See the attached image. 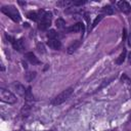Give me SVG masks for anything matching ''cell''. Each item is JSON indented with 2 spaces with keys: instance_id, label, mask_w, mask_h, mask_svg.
<instances>
[{
  "instance_id": "17",
  "label": "cell",
  "mask_w": 131,
  "mask_h": 131,
  "mask_svg": "<svg viewBox=\"0 0 131 131\" xmlns=\"http://www.w3.org/2000/svg\"><path fill=\"white\" fill-rule=\"evenodd\" d=\"M47 37H48L49 39H55V37H56V32H55L54 30H50V31L48 32V34H47Z\"/></svg>"
},
{
  "instance_id": "5",
  "label": "cell",
  "mask_w": 131,
  "mask_h": 131,
  "mask_svg": "<svg viewBox=\"0 0 131 131\" xmlns=\"http://www.w3.org/2000/svg\"><path fill=\"white\" fill-rule=\"evenodd\" d=\"M118 7H119V9L123 13H126V14L130 13V11H131V6H130V4L127 1H120V2H118Z\"/></svg>"
},
{
  "instance_id": "18",
  "label": "cell",
  "mask_w": 131,
  "mask_h": 131,
  "mask_svg": "<svg viewBox=\"0 0 131 131\" xmlns=\"http://www.w3.org/2000/svg\"><path fill=\"white\" fill-rule=\"evenodd\" d=\"M29 111H30V106H29L28 104L24 105V107H23V110H21V114H23V116H28Z\"/></svg>"
},
{
  "instance_id": "1",
  "label": "cell",
  "mask_w": 131,
  "mask_h": 131,
  "mask_svg": "<svg viewBox=\"0 0 131 131\" xmlns=\"http://www.w3.org/2000/svg\"><path fill=\"white\" fill-rule=\"evenodd\" d=\"M1 11L4 14H6L7 16H9L14 21H19L20 20V14H19L18 10L13 5H5V6H2Z\"/></svg>"
},
{
  "instance_id": "21",
  "label": "cell",
  "mask_w": 131,
  "mask_h": 131,
  "mask_svg": "<svg viewBox=\"0 0 131 131\" xmlns=\"http://www.w3.org/2000/svg\"><path fill=\"white\" fill-rule=\"evenodd\" d=\"M85 3H86V1H75V2H73V5H83Z\"/></svg>"
},
{
  "instance_id": "15",
  "label": "cell",
  "mask_w": 131,
  "mask_h": 131,
  "mask_svg": "<svg viewBox=\"0 0 131 131\" xmlns=\"http://www.w3.org/2000/svg\"><path fill=\"white\" fill-rule=\"evenodd\" d=\"M35 76H36V72H29L26 74V79H27V81L30 82L31 80H33L35 78Z\"/></svg>"
},
{
  "instance_id": "22",
  "label": "cell",
  "mask_w": 131,
  "mask_h": 131,
  "mask_svg": "<svg viewBox=\"0 0 131 131\" xmlns=\"http://www.w3.org/2000/svg\"><path fill=\"white\" fill-rule=\"evenodd\" d=\"M128 46L131 47V33H130L129 36H128Z\"/></svg>"
},
{
  "instance_id": "11",
  "label": "cell",
  "mask_w": 131,
  "mask_h": 131,
  "mask_svg": "<svg viewBox=\"0 0 131 131\" xmlns=\"http://www.w3.org/2000/svg\"><path fill=\"white\" fill-rule=\"evenodd\" d=\"M12 46L15 50H18V51H21L24 49V44H23V39H18V40H15L13 43H12Z\"/></svg>"
},
{
  "instance_id": "7",
  "label": "cell",
  "mask_w": 131,
  "mask_h": 131,
  "mask_svg": "<svg viewBox=\"0 0 131 131\" xmlns=\"http://www.w3.org/2000/svg\"><path fill=\"white\" fill-rule=\"evenodd\" d=\"M44 13H45V12H43V11H37V12H36V11H34V12H29V13H28V17H29L30 19L35 20V21H40Z\"/></svg>"
},
{
  "instance_id": "20",
  "label": "cell",
  "mask_w": 131,
  "mask_h": 131,
  "mask_svg": "<svg viewBox=\"0 0 131 131\" xmlns=\"http://www.w3.org/2000/svg\"><path fill=\"white\" fill-rule=\"evenodd\" d=\"M102 17H103V15H98V17H96V18H95V20L93 21V25H92V26H93V27H95V26H96V24H97V23H98Z\"/></svg>"
},
{
  "instance_id": "6",
  "label": "cell",
  "mask_w": 131,
  "mask_h": 131,
  "mask_svg": "<svg viewBox=\"0 0 131 131\" xmlns=\"http://www.w3.org/2000/svg\"><path fill=\"white\" fill-rule=\"evenodd\" d=\"M11 86L15 89V91L20 95V96H26V93H27V90L25 88V86H23L21 84L17 83V82H14L11 84Z\"/></svg>"
},
{
  "instance_id": "23",
  "label": "cell",
  "mask_w": 131,
  "mask_h": 131,
  "mask_svg": "<svg viewBox=\"0 0 131 131\" xmlns=\"http://www.w3.org/2000/svg\"><path fill=\"white\" fill-rule=\"evenodd\" d=\"M128 59H129V63H131V52L129 53V57H128Z\"/></svg>"
},
{
  "instance_id": "16",
  "label": "cell",
  "mask_w": 131,
  "mask_h": 131,
  "mask_svg": "<svg viewBox=\"0 0 131 131\" xmlns=\"http://www.w3.org/2000/svg\"><path fill=\"white\" fill-rule=\"evenodd\" d=\"M57 5L67 7V6H71V5H73V2H71V1H59V2L57 3Z\"/></svg>"
},
{
  "instance_id": "14",
  "label": "cell",
  "mask_w": 131,
  "mask_h": 131,
  "mask_svg": "<svg viewBox=\"0 0 131 131\" xmlns=\"http://www.w3.org/2000/svg\"><path fill=\"white\" fill-rule=\"evenodd\" d=\"M55 25H56V27H57L58 29H63L64 26H66V21H64L62 18H57V19L55 20Z\"/></svg>"
},
{
  "instance_id": "4",
  "label": "cell",
  "mask_w": 131,
  "mask_h": 131,
  "mask_svg": "<svg viewBox=\"0 0 131 131\" xmlns=\"http://www.w3.org/2000/svg\"><path fill=\"white\" fill-rule=\"evenodd\" d=\"M51 17H52V16H51V13H50V12H45V13L43 14L41 20L39 21V25H38L39 30L44 31V30L48 29L49 26H50V24H51Z\"/></svg>"
},
{
  "instance_id": "9",
  "label": "cell",
  "mask_w": 131,
  "mask_h": 131,
  "mask_svg": "<svg viewBox=\"0 0 131 131\" xmlns=\"http://www.w3.org/2000/svg\"><path fill=\"white\" fill-rule=\"evenodd\" d=\"M47 45H48L50 48L54 49V50H58V49H60V47H61V43H60V41L57 40V39H49L48 42H47Z\"/></svg>"
},
{
  "instance_id": "19",
  "label": "cell",
  "mask_w": 131,
  "mask_h": 131,
  "mask_svg": "<svg viewBox=\"0 0 131 131\" xmlns=\"http://www.w3.org/2000/svg\"><path fill=\"white\" fill-rule=\"evenodd\" d=\"M102 11H103L104 13H106V14H112V13H113V9L111 8V6H104V7L102 8Z\"/></svg>"
},
{
  "instance_id": "2",
  "label": "cell",
  "mask_w": 131,
  "mask_h": 131,
  "mask_svg": "<svg viewBox=\"0 0 131 131\" xmlns=\"http://www.w3.org/2000/svg\"><path fill=\"white\" fill-rule=\"evenodd\" d=\"M73 88L72 87H69V88H67L66 90H63L62 92H60L58 95H56L51 101H50V103L52 104V105H58V104H61L62 102H64L70 96H71V94L73 93Z\"/></svg>"
},
{
  "instance_id": "3",
  "label": "cell",
  "mask_w": 131,
  "mask_h": 131,
  "mask_svg": "<svg viewBox=\"0 0 131 131\" xmlns=\"http://www.w3.org/2000/svg\"><path fill=\"white\" fill-rule=\"evenodd\" d=\"M0 99L3 102L13 104L16 102V96L9 90H6L4 88H0Z\"/></svg>"
},
{
  "instance_id": "8",
  "label": "cell",
  "mask_w": 131,
  "mask_h": 131,
  "mask_svg": "<svg viewBox=\"0 0 131 131\" xmlns=\"http://www.w3.org/2000/svg\"><path fill=\"white\" fill-rule=\"evenodd\" d=\"M83 30H84L83 24H81V23H77V24H75L74 26H72V27L66 29V31L69 32V33H78V32H80V31L83 32Z\"/></svg>"
},
{
  "instance_id": "10",
  "label": "cell",
  "mask_w": 131,
  "mask_h": 131,
  "mask_svg": "<svg viewBox=\"0 0 131 131\" xmlns=\"http://www.w3.org/2000/svg\"><path fill=\"white\" fill-rule=\"evenodd\" d=\"M25 57H26L31 63H33V64H38V63H40L39 59L35 56V54H34L33 52H28V53H26V54H25Z\"/></svg>"
},
{
  "instance_id": "13",
  "label": "cell",
  "mask_w": 131,
  "mask_h": 131,
  "mask_svg": "<svg viewBox=\"0 0 131 131\" xmlns=\"http://www.w3.org/2000/svg\"><path fill=\"white\" fill-rule=\"evenodd\" d=\"M125 57H126V50L124 49L123 52L119 55V57L116 59V63H117V64H121V63H123V61L125 60Z\"/></svg>"
},
{
  "instance_id": "12",
  "label": "cell",
  "mask_w": 131,
  "mask_h": 131,
  "mask_svg": "<svg viewBox=\"0 0 131 131\" xmlns=\"http://www.w3.org/2000/svg\"><path fill=\"white\" fill-rule=\"evenodd\" d=\"M80 44H81V41H80V40H77L75 43H73L71 46H69V48H68V52H69V53H73V52L80 46Z\"/></svg>"
}]
</instances>
